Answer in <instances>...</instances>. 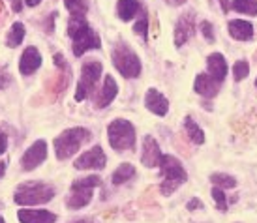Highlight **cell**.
Masks as SVG:
<instances>
[{"label": "cell", "mask_w": 257, "mask_h": 223, "mask_svg": "<svg viewBox=\"0 0 257 223\" xmlns=\"http://www.w3.org/2000/svg\"><path fill=\"white\" fill-rule=\"evenodd\" d=\"M68 34L73 40V55L75 57H83L86 51L101 47V40L98 36V32L86 23L85 15H70Z\"/></svg>", "instance_id": "obj_1"}, {"label": "cell", "mask_w": 257, "mask_h": 223, "mask_svg": "<svg viewBox=\"0 0 257 223\" xmlns=\"http://www.w3.org/2000/svg\"><path fill=\"white\" fill-rule=\"evenodd\" d=\"M158 167L164 174V180L160 184V193L165 195V197L175 193L188 180V173H186L184 165L180 163L179 158H175L171 154H162V159H160Z\"/></svg>", "instance_id": "obj_2"}, {"label": "cell", "mask_w": 257, "mask_h": 223, "mask_svg": "<svg viewBox=\"0 0 257 223\" xmlns=\"http://www.w3.org/2000/svg\"><path fill=\"white\" fill-rule=\"evenodd\" d=\"M90 139H92V133H90V130H86V128H70V130H64L60 135L55 137V143H53L55 144L57 159H60V161L70 159Z\"/></svg>", "instance_id": "obj_3"}, {"label": "cell", "mask_w": 257, "mask_h": 223, "mask_svg": "<svg viewBox=\"0 0 257 223\" xmlns=\"http://www.w3.org/2000/svg\"><path fill=\"white\" fill-rule=\"evenodd\" d=\"M55 197V187L45 182H25L19 184L14 193V201L19 206L45 204Z\"/></svg>", "instance_id": "obj_4"}, {"label": "cell", "mask_w": 257, "mask_h": 223, "mask_svg": "<svg viewBox=\"0 0 257 223\" xmlns=\"http://www.w3.org/2000/svg\"><path fill=\"white\" fill-rule=\"evenodd\" d=\"M111 58L116 68V72L126 79H137L141 75V60L137 53L124 42H118L111 51Z\"/></svg>", "instance_id": "obj_5"}, {"label": "cell", "mask_w": 257, "mask_h": 223, "mask_svg": "<svg viewBox=\"0 0 257 223\" xmlns=\"http://www.w3.org/2000/svg\"><path fill=\"white\" fill-rule=\"evenodd\" d=\"M107 139L113 150H134V146H136V128L126 118H116L107 126Z\"/></svg>", "instance_id": "obj_6"}, {"label": "cell", "mask_w": 257, "mask_h": 223, "mask_svg": "<svg viewBox=\"0 0 257 223\" xmlns=\"http://www.w3.org/2000/svg\"><path fill=\"white\" fill-rule=\"evenodd\" d=\"M98 186H101V178L98 174H90L86 178L73 180L72 187H70V197L66 199V206L72 210H79L86 204H90L94 187Z\"/></svg>", "instance_id": "obj_7"}, {"label": "cell", "mask_w": 257, "mask_h": 223, "mask_svg": "<svg viewBox=\"0 0 257 223\" xmlns=\"http://www.w3.org/2000/svg\"><path fill=\"white\" fill-rule=\"evenodd\" d=\"M103 66L100 60H86L81 66V77H79L77 88H75V100L83 101L96 90V85L101 77Z\"/></svg>", "instance_id": "obj_8"}, {"label": "cell", "mask_w": 257, "mask_h": 223, "mask_svg": "<svg viewBox=\"0 0 257 223\" xmlns=\"http://www.w3.org/2000/svg\"><path fill=\"white\" fill-rule=\"evenodd\" d=\"M105 163H107V156H105L103 148H101V146H92L90 150L83 152V154L73 161V167H75L77 171H88V169L101 171V169L105 167Z\"/></svg>", "instance_id": "obj_9"}, {"label": "cell", "mask_w": 257, "mask_h": 223, "mask_svg": "<svg viewBox=\"0 0 257 223\" xmlns=\"http://www.w3.org/2000/svg\"><path fill=\"white\" fill-rule=\"evenodd\" d=\"M45 158H47V143L40 139L25 150L21 158V169L23 171H34L38 165H42L45 161Z\"/></svg>", "instance_id": "obj_10"}, {"label": "cell", "mask_w": 257, "mask_h": 223, "mask_svg": "<svg viewBox=\"0 0 257 223\" xmlns=\"http://www.w3.org/2000/svg\"><path fill=\"white\" fill-rule=\"evenodd\" d=\"M193 30H195V14L186 12L179 17L177 27H175V45L182 47L193 36Z\"/></svg>", "instance_id": "obj_11"}, {"label": "cell", "mask_w": 257, "mask_h": 223, "mask_svg": "<svg viewBox=\"0 0 257 223\" xmlns=\"http://www.w3.org/2000/svg\"><path fill=\"white\" fill-rule=\"evenodd\" d=\"M116 94H118L116 81L113 79V75H105V77H103V85H101V88L96 92V96H94V107L105 109L107 105L113 103V100L116 98Z\"/></svg>", "instance_id": "obj_12"}, {"label": "cell", "mask_w": 257, "mask_h": 223, "mask_svg": "<svg viewBox=\"0 0 257 223\" xmlns=\"http://www.w3.org/2000/svg\"><path fill=\"white\" fill-rule=\"evenodd\" d=\"M220 87L221 83L214 79V77H210L208 73H199L197 77H195V83H193V90L203 96V98H207V100H212L214 96H218L220 92Z\"/></svg>", "instance_id": "obj_13"}, {"label": "cell", "mask_w": 257, "mask_h": 223, "mask_svg": "<svg viewBox=\"0 0 257 223\" xmlns=\"http://www.w3.org/2000/svg\"><path fill=\"white\" fill-rule=\"evenodd\" d=\"M145 105L150 113H154L156 116H165L169 111V101L164 94L156 90V88H149L145 94Z\"/></svg>", "instance_id": "obj_14"}, {"label": "cell", "mask_w": 257, "mask_h": 223, "mask_svg": "<svg viewBox=\"0 0 257 223\" xmlns=\"http://www.w3.org/2000/svg\"><path fill=\"white\" fill-rule=\"evenodd\" d=\"M160 159H162V150H160V144L152 135H147L143 141V154H141V163L145 167H158L160 165Z\"/></svg>", "instance_id": "obj_15"}, {"label": "cell", "mask_w": 257, "mask_h": 223, "mask_svg": "<svg viewBox=\"0 0 257 223\" xmlns=\"http://www.w3.org/2000/svg\"><path fill=\"white\" fill-rule=\"evenodd\" d=\"M21 223H57V214L42 208H23L17 212Z\"/></svg>", "instance_id": "obj_16"}, {"label": "cell", "mask_w": 257, "mask_h": 223, "mask_svg": "<svg viewBox=\"0 0 257 223\" xmlns=\"http://www.w3.org/2000/svg\"><path fill=\"white\" fill-rule=\"evenodd\" d=\"M42 68V55L36 47H27L23 51L21 60H19V72L23 75H30V73L38 72Z\"/></svg>", "instance_id": "obj_17"}, {"label": "cell", "mask_w": 257, "mask_h": 223, "mask_svg": "<svg viewBox=\"0 0 257 223\" xmlns=\"http://www.w3.org/2000/svg\"><path fill=\"white\" fill-rule=\"evenodd\" d=\"M207 73L210 77H214L218 83H223L227 75V62L221 53H212L207 57Z\"/></svg>", "instance_id": "obj_18"}, {"label": "cell", "mask_w": 257, "mask_h": 223, "mask_svg": "<svg viewBox=\"0 0 257 223\" xmlns=\"http://www.w3.org/2000/svg\"><path fill=\"white\" fill-rule=\"evenodd\" d=\"M229 36L238 42H250L253 38V25L250 21H244V19H233L227 23Z\"/></svg>", "instance_id": "obj_19"}, {"label": "cell", "mask_w": 257, "mask_h": 223, "mask_svg": "<svg viewBox=\"0 0 257 223\" xmlns=\"http://www.w3.org/2000/svg\"><path fill=\"white\" fill-rule=\"evenodd\" d=\"M139 12H141L139 0H118V2H116V15H118L120 21H124V23L136 19Z\"/></svg>", "instance_id": "obj_20"}, {"label": "cell", "mask_w": 257, "mask_h": 223, "mask_svg": "<svg viewBox=\"0 0 257 223\" xmlns=\"http://www.w3.org/2000/svg\"><path fill=\"white\" fill-rule=\"evenodd\" d=\"M184 130H186V135H188V139H190L193 144H203V143H205V131L197 126V122L193 120L192 116H186V118H184Z\"/></svg>", "instance_id": "obj_21"}, {"label": "cell", "mask_w": 257, "mask_h": 223, "mask_svg": "<svg viewBox=\"0 0 257 223\" xmlns=\"http://www.w3.org/2000/svg\"><path fill=\"white\" fill-rule=\"evenodd\" d=\"M136 176V167L132 165V163H122V165L116 167V171L111 174V182H113L114 186H120L124 182H128Z\"/></svg>", "instance_id": "obj_22"}, {"label": "cell", "mask_w": 257, "mask_h": 223, "mask_svg": "<svg viewBox=\"0 0 257 223\" xmlns=\"http://www.w3.org/2000/svg\"><path fill=\"white\" fill-rule=\"evenodd\" d=\"M25 25L23 23H14L12 25V29L8 32V38H6V45L8 47H19L23 44V40H25Z\"/></svg>", "instance_id": "obj_23"}, {"label": "cell", "mask_w": 257, "mask_h": 223, "mask_svg": "<svg viewBox=\"0 0 257 223\" xmlns=\"http://www.w3.org/2000/svg\"><path fill=\"white\" fill-rule=\"evenodd\" d=\"M231 10H235L238 14L246 15H257V0H231Z\"/></svg>", "instance_id": "obj_24"}, {"label": "cell", "mask_w": 257, "mask_h": 223, "mask_svg": "<svg viewBox=\"0 0 257 223\" xmlns=\"http://www.w3.org/2000/svg\"><path fill=\"white\" fill-rule=\"evenodd\" d=\"M210 182L214 186L221 187V189H231V187L236 186V178L227 173H212L210 174Z\"/></svg>", "instance_id": "obj_25"}, {"label": "cell", "mask_w": 257, "mask_h": 223, "mask_svg": "<svg viewBox=\"0 0 257 223\" xmlns=\"http://www.w3.org/2000/svg\"><path fill=\"white\" fill-rule=\"evenodd\" d=\"M134 32L137 36H141L143 40L149 38V15H147V10L141 8V17L137 19V23L134 25Z\"/></svg>", "instance_id": "obj_26"}, {"label": "cell", "mask_w": 257, "mask_h": 223, "mask_svg": "<svg viewBox=\"0 0 257 223\" xmlns=\"http://www.w3.org/2000/svg\"><path fill=\"white\" fill-rule=\"evenodd\" d=\"M64 6L72 15H86V12H88L86 0H64Z\"/></svg>", "instance_id": "obj_27"}, {"label": "cell", "mask_w": 257, "mask_h": 223, "mask_svg": "<svg viewBox=\"0 0 257 223\" xmlns=\"http://www.w3.org/2000/svg\"><path fill=\"white\" fill-rule=\"evenodd\" d=\"M210 193H212V199H214L218 210H220V212H227V197H225V193H223V189L214 186Z\"/></svg>", "instance_id": "obj_28"}, {"label": "cell", "mask_w": 257, "mask_h": 223, "mask_svg": "<svg viewBox=\"0 0 257 223\" xmlns=\"http://www.w3.org/2000/svg\"><path fill=\"white\" fill-rule=\"evenodd\" d=\"M250 73V64L246 60H236L235 66H233V75H235V81H242L248 77Z\"/></svg>", "instance_id": "obj_29"}, {"label": "cell", "mask_w": 257, "mask_h": 223, "mask_svg": "<svg viewBox=\"0 0 257 223\" xmlns=\"http://www.w3.org/2000/svg\"><path fill=\"white\" fill-rule=\"evenodd\" d=\"M199 29H201V34H203V36H205V40H207V42H210V44H212V42H214L216 38H214V27H212V23H208V21H203L199 25Z\"/></svg>", "instance_id": "obj_30"}, {"label": "cell", "mask_w": 257, "mask_h": 223, "mask_svg": "<svg viewBox=\"0 0 257 223\" xmlns=\"http://www.w3.org/2000/svg\"><path fill=\"white\" fill-rule=\"evenodd\" d=\"M186 208H188V210H203V208H205V204L201 202V199H197V197H193L192 201H188V204H186Z\"/></svg>", "instance_id": "obj_31"}, {"label": "cell", "mask_w": 257, "mask_h": 223, "mask_svg": "<svg viewBox=\"0 0 257 223\" xmlns=\"http://www.w3.org/2000/svg\"><path fill=\"white\" fill-rule=\"evenodd\" d=\"M8 150V137L4 131H0V156Z\"/></svg>", "instance_id": "obj_32"}, {"label": "cell", "mask_w": 257, "mask_h": 223, "mask_svg": "<svg viewBox=\"0 0 257 223\" xmlns=\"http://www.w3.org/2000/svg\"><path fill=\"white\" fill-rule=\"evenodd\" d=\"M8 2L12 4V10H14L15 14H19V12L23 10V2H21V0H8Z\"/></svg>", "instance_id": "obj_33"}, {"label": "cell", "mask_w": 257, "mask_h": 223, "mask_svg": "<svg viewBox=\"0 0 257 223\" xmlns=\"http://www.w3.org/2000/svg\"><path fill=\"white\" fill-rule=\"evenodd\" d=\"M57 12H53V14L49 15V23H47V32H53V21L57 19Z\"/></svg>", "instance_id": "obj_34"}, {"label": "cell", "mask_w": 257, "mask_h": 223, "mask_svg": "<svg viewBox=\"0 0 257 223\" xmlns=\"http://www.w3.org/2000/svg\"><path fill=\"white\" fill-rule=\"evenodd\" d=\"M167 4H171V6H182L186 0H165Z\"/></svg>", "instance_id": "obj_35"}, {"label": "cell", "mask_w": 257, "mask_h": 223, "mask_svg": "<svg viewBox=\"0 0 257 223\" xmlns=\"http://www.w3.org/2000/svg\"><path fill=\"white\" fill-rule=\"evenodd\" d=\"M40 2H42V0H25V4H27V6H30V8L38 6V4H40Z\"/></svg>", "instance_id": "obj_36"}, {"label": "cell", "mask_w": 257, "mask_h": 223, "mask_svg": "<svg viewBox=\"0 0 257 223\" xmlns=\"http://www.w3.org/2000/svg\"><path fill=\"white\" fill-rule=\"evenodd\" d=\"M4 173H6V161H0V178L4 176Z\"/></svg>", "instance_id": "obj_37"}, {"label": "cell", "mask_w": 257, "mask_h": 223, "mask_svg": "<svg viewBox=\"0 0 257 223\" xmlns=\"http://www.w3.org/2000/svg\"><path fill=\"white\" fill-rule=\"evenodd\" d=\"M221 8H223V12H227L229 10V0H220Z\"/></svg>", "instance_id": "obj_38"}, {"label": "cell", "mask_w": 257, "mask_h": 223, "mask_svg": "<svg viewBox=\"0 0 257 223\" xmlns=\"http://www.w3.org/2000/svg\"><path fill=\"white\" fill-rule=\"evenodd\" d=\"M75 223H94L92 219H79V221H75Z\"/></svg>", "instance_id": "obj_39"}, {"label": "cell", "mask_w": 257, "mask_h": 223, "mask_svg": "<svg viewBox=\"0 0 257 223\" xmlns=\"http://www.w3.org/2000/svg\"><path fill=\"white\" fill-rule=\"evenodd\" d=\"M0 223H6V221H4V217H2V216H0Z\"/></svg>", "instance_id": "obj_40"}, {"label": "cell", "mask_w": 257, "mask_h": 223, "mask_svg": "<svg viewBox=\"0 0 257 223\" xmlns=\"http://www.w3.org/2000/svg\"><path fill=\"white\" fill-rule=\"evenodd\" d=\"M255 87H257V79H255Z\"/></svg>", "instance_id": "obj_41"}]
</instances>
